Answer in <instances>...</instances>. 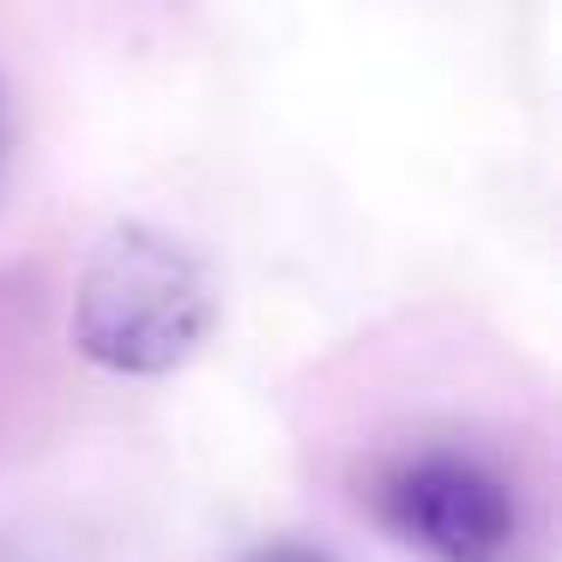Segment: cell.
<instances>
[{
    "label": "cell",
    "instance_id": "obj_1",
    "mask_svg": "<svg viewBox=\"0 0 562 562\" xmlns=\"http://www.w3.org/2000/svg\"><path fill=\"white\" fill-rule=\"evenodd\" d=\"M218 327L206 255L151 218H122L91 243L74 284V345L122 381H164Z\"/></svg>",
    "mask_w": 562,
    "mask_h": 562
},
{
    "label": "cell",
    "instance_id": "obj_2",
    "mask_svg": "<svg viewBox=\"0 0 562 562\" xmlns=\"http://www.w3.org/2000/svg\"><path fill=\"white\" fill-rule=\"evenodd\" d=\"M363 508L417 562H526V496L490 448L412 436L369 460Z\"/></svg>",
    "mask_w": 562,
    "mask_h": 562
},
{
    "label": "cell",
    "instance_id": "obj_3",
    "mask_svg": "<svg viewBox=\"0 0 562 562\" xmlns=\"http://www.w3.org/2000/svg\"><path fill=\"white\" fill-rule=\"evenodd\" d=\"M243 562H339V557L321 544H303V538H272V544H255Z\"/></svg>",
    "mask_w": 562,
    "mask_h": 562
},
{
    "label": "cell",
    "instance_id": "obj_4",
    "mask_svg": "<svg viewBox=\"0 0 562 562\" xmlns=\"http://www.w3.org/2000/svg\"><path fill=\"white\" fill-rule=\"evenodd\" d=\"M13 151H19V98L7 86V74H0V182L13 170Z\"/></svg>",
    "mask_w": 562,
    "mask_h": 562
}]
</instances>
